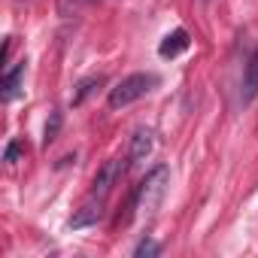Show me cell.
Masks as SVG:
<instances>
[{
    "mask_svg": "<svg viewBox=\"0 0 258 258\" xmlns=\"http://www.w3.org/2000/svg\"><path fill=\"white\" fill-rule=\"evenodd\" d=\"M258 97V49L252 52L246 73H243V103H252Z\"/></svg>",
    "mask_w": 258,
    "mask_h": 258,
    "instance_id": "obj_7",
    "label": "cell"
},
{
    "mask_svg": "<svg viewBox=\"0 0 258 258\" xmlns=\"http://www.w3.org/2000/svg\"><path fill=\"white\" fill-rule=\"evenodd\" d=\"M100 82H103L100 76H91V79H85V82H79V91L73 94V106H76V103H82V100H85V97L91 94V88H94V85H100Z\"/></svg>",
    "mask_w": 258,
    "mask_h": 258,
    "instance_id": "obj_10",
    "label": "cell"
},
{
    "mask_svg": "<svg viewBox=\"0 0 258 258\" xmlns=\"http://www.w3.org/2000/svg\"><path fill=\"white\" fill-rule=\"evenodd\" d=\"M58 127H61V112H55V115H52V121L46 124V134H43V143H46V146H49V143L55 140V134H58Z\"/></svg>",
    "mask_w": 258,
    "mask_h": 258,
    "instance_id": "obj_11",
    "label": "cell"
},
{
    "mask_svg": "<svg viewBox=\"0 0 258 258\" xmlns=\"http://www.w3.org/2000/svg\"><path fill=\"white\" fill-rule=\"evenodd\" d=\"M167 185H170V170H167L164 164L155 167L152 173H146V179L137 185L131 204H127L124 222L134 219V216H152V213L161 207V201H164V195H167Z\"/></svg>",
    "mask_w": 258,
    "mask_h": 258,
    "instance_id": "obj_1",
    "label": "cell"
},
{
    "mask_svg": "<svg viewBox=\"0 0 258 258\" xmlns=\"http://www.w3.org/2000/svg\"><path fill=\"white\" fill-rule=\"evenodd\" d=\"M127 158H109L97 173H94V179H91V191L88 195H94V198H106L115 185H118V179L124 176V170H127Z\"/></svg>",
    "mask_w": 258,
    "mask_h": 258,
    "instance_id": "obj_3",
    "label": "cell"
},
{
    "mask_svg": "<svg viewBox=\"0 0 258 258\" xmlns=\"http://www.w3.org/2000/svg\"><path fill=\"white\" fill-rule=\"evenodd\" d=\"M204 4H210V0H204Z\"/></svg>",
    "mask_w": 258,
    "mask_h": 258,
    "instance_id": "obj_13",
    "label": "cell"
},
{
    "mask_svg": "<svg viewBox=\"0 0 258 258\" xmlns=\"http://www.w3.org/2000/svg\"><path fill=\"white\" fill-rule=\"evenodd\" d=\"M100 216H103V198L88 195V198H85V204L79 207V213H73L70 228H85V225H94Z\"/></svg>",
    "mask_w": 258,
    "mask_h": 258,
    "instance_id": "obj_5",
    "label": "cell"
},
{
    "mask_svg": "<svg viewBox=\"0 0 258 258\" xmlns=\"http://www.w3.org/2000/svg\"><path fill=\"white\" fill-rule=\"evenodd\" d=\"M22 152H25V149H22V143H19V140H13V143L7 146V161H16Z\"/></svg>",
    "mask_w": 258,
    "mask_h": 258,
    "instance_id": "obj_12",
    "label": "cell"
},
{
    "mask_svg": "<svg viewBox=\"0 0 258 258\" xmlns=\"http://www.w3.org/2000/svg\"><path fill=\"white\" fill-rule=\"evenodd\" d=\"M155 82H158L155 73H131V76H124L121 82H115V88H109L106 103H109L112 109L131 106V103H137L140 97H146V94L152 91Z\"/></svg>",
    "mask_w": 258,
    "mask_h": 258,
    "instance_id": "obj_2",
    "label": "cell"
},
{
    "mask_svg": "<svg viewBox=\"0 0 258 258\" xmlns=\"http://www.w3.org/2000/svg\"><path fill=\"white\" fill-rule=\"evenodd\" d=\"M185 49H188V34H185L182 28H176V31H170V34L161 40L158 55H161V58H176V55L185 52Z\"/></svg>",
    "mask_w": 258,
    "mask_h": 258,
    "instance_id": "obj_6",
    "label": "cell"
},
{
    "mask_svg": "<svg viewBox=\"0 0 258 258\" xmlns=\"http://www.w3.org/2000/svg\"><path fill=\"white\" fill-rule=\"evenodd\" d=\"M22 79H25V64H19L4 76V100H16L22 94Z\"/></svg>",
    "mask_w": 258,
    "mask_h": 258,
    "instance_id": "obj_8",
    "label": "cell"
},
{
    "mask_svg": "<svg viewBox=\"0 0 258 258\" xmlns=\"http://www.w3.org/2000/svg\"><path fill=\"white\" fill-rule=\"evenodd\" d=\"M152 146H155V134L149 131V127H140V131L134 134V140H131L127 161H131V164H143V161L152 155Z\"/></svg>",
    "mask_w": 258,
    "mask_h": 258,
    "instance_id": "obj_4",
    "label": "cell"
},
{
    "mask_svg": "<svg viewBox=\"0 0 258 258\" xmlns=\"http://www.w3.org/2000/svg\"><path fill=\"white\" fill-rule=\"evenodd\" d=\"M158 252H161V246H158V243H155L152 237L140 240V243H137V249H134V255H137V258H155Z\"/></svg>",
    "mask_w": 258,
    "mask_h": 258,
    "instance_id": "obj_9",
    "label": "cell"
}]
</instances>
